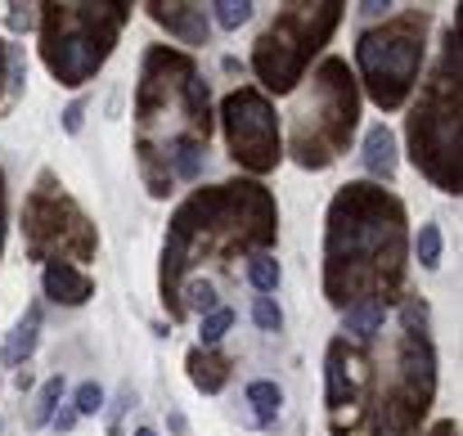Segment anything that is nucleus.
Wrapping results in <instances>:
<instances>
[{
    "label": "nucleus",
    "mask_w": 463,
    "mask_h": 436,
    "mask_svg": "<svg viewBox=\"0 0 463 436\" xmlns=\"http://www.w3.org/2000/svg\"><path fill=\"white\" fill-rule=\"evenodd\" d=\"M59 396H63V378H50V383L41 387V396H36L32 423H50V419H54V405H59Z\"/></svg>",
    "instance_id": "17"
},
{
    "label": "nucleus",
    "mask_w": 463,
    "mask_h": 436,
    "mask_svg": "<svg viewBox=\"0 0 463 436\" xmlns=\"http://www.w3.org/2000/svg\"><path fill=\"white\" fill-rule=\"evenodd\" d=\"M355 392V378H351V360H342V346L328 351V405L342 410Z\"/></svg>",
    "instance_id": "9"
},
{
    "label": "nucleus",
    "mask_w": 463,
    "mask_h": 436,
    "mask_svg": "<svg viewBox=\"0 0 463 436\" xmlns=\"http://www.w3.org/2000/svg\"><path fill=\"white\" fill-rule=\"evenodd\" d=\"M212 9H216V23H221V27H230V32H234V27H243V23L252 18V5H248V0H216Z\"/></svg>",
    "instance_id": "16"
},
{
    "label": "nucleus",
    "mask_w": 463,
    "mask_h": 436,
    "mask_svg": "<svg viewBox=\"0 0 463 436\" xmlns=\"http://www.w3.org/2000/svg\"><path fill=\"white\" fill-rule=\"evenodd\" d=\"M230 324H234V310H225V306H216V310H207V319H203V346H216L225 333H230Z\"/></svg>",
    "instance_id": "15"
},
{
    "label": "nucleus",
    "mask_w": 463,
    "mask_h": 436,
    "mask_svg": "<svg viewBox=\"0 0 463 436\" xmlns=\"http://www.w3.org/2000/svg\"><path fill=\"white\" fill-rule=\"evenodd\" d=\"M32 23H36L32 5H9V27H14V32H27Z\"/></svg>",
    "instance_id": "21"
},
{
    "label": "nucleus",
    "mask_w": 463,
    "mask_h": 436,
    "mask_svg": "<svg viewBox=\"0 0 463 436\" xmlns=\"http://www.w3.org/2000/svg\"><path fill=\"white\" fill-rule=\"evenodd\" d=\"M419 266L423 270H437L441 266V230L437 225H423L419 230Z\"/></svg>",
    "instance_id": "14"
},
{
    "label": "nucleus",
    "mask_w": 463,
    "mask_h": 436,
    "mask_svg": "<svg viewBox=\"0 0 463 436\" xmlns=\"http://www.w3.org/2000/svg\"><path fill=\"white\" fill-rule=\"evenodd\" d=\"M248 405H252V423L266 428L279 419V405H284V392L275 383H248Z\"/></svg>",
    "instance_id": "10"
},
{
    "label": "nucleus",
    "mask_w": 463,
    "mask_h": 436,
    "mask_svg": "<svg viewBox=\"0 0 463 436\" xmlns=\"http://www.w3.org/2000/svg\"><path fill=\"white\" fill-rule=\"evenodd\" d=\"M72 410H77V414H99V410H104V387H99V383H81L77 396H72Z\"/></svg>",
    "instance_id": "19"
},
{
    "label": "nucleus",
    "mask_w": 463,
    "mask_h": 436,
    "mask_svg": "<svg viewBox=\"0 0 463 436\" xmlns=\"http://www.w3.org/2000/svg\"><path fill=\"white\" fill-rule=\"evenodd\" d=\"M109 5H63L45 18V63L63 86H81L104 59L113 32H95Z\"/></svg>",
    "instance_id": "1"
},
{
    "label": "nucleus",
    "mask_w": 463,
    "mask_h": 436,
    "mask_svg": "<svg viewBox=\"0 0 463 436\" xmlns=\"http://www.w3.org/2000/svg\"><path fill=\"white\" fill-rule=\"evenodd\" d=\"M50 423H54V428H59V432H68V428H72V423H77V410H63V414H54V419H50Z\"/></svg>",
    "instance_id": "23"
},
{
    "label": "nucleus",
    "mask_w": 463,
    "mask_h": 436,
    "mask_svg": "<svg viewBox=\"0 0 463 436\" xmlns=\"http://www.w3.org/2000/svg\"><path fill=\"white\" fill-rule=\"evenodd\" d=\"M355 59H360V68H364V77H369V95H373L383 109H396V104L405 100V90L414 86L423 45H419L405 27L364 32L360 45H355Z\"/></svg>",
    "instance_id": "2"
},
{
    "label": "nucleus",
    "mask_w": 463,
    "mask_h": 436,
    "mask_svg": "<svg viewBox=\"0 0 463 436\" xmlns=\"http://www.w3.org/2000/svg\"><path fill=\"white\" fill-rule=\"evenodd\" d=\"M189 306H194V310H216V289H212L207 280L189 284Z\"/></svg>",
    "instance_id": "20"
},
{
    "label": "nucleus",
    "mask_w": 463,
    "mask_h": 436,
    "mask_svg": "<svg viewBox=\"0 0 463 436\" xmlns=\"http://www.w3.org/2000/svg\"><path fill=\"white\" fill-rule=\"evenodd\" d=\"M248 280H252V289L257 292H275V284H279V261L275 257H252L248 261Z\"/></svg>",
    "instance_id": "13"
},
{
    "label": "nucleus",
    "mask_w": 463,
    "mask_h": 436,
    "mask_svg": "<svg viewBox=\"0 0 463 436\" xmlns=\"http://www.w3.org/2000/svg\"><path fill=\"white\" fill-rule=\"evenodd\" d=\"M36 333H41V306H32L23 319H18V328L9 333V342H5V360H27L32 351H36Z\"/></svg>",
    "instance_id": "8"
},
{
    "label": "nucleus",
    "mask_w": 463,
    "mask_h": 436,
    "mask_svg": "<svg viewBox=\"0 0 463 436\" xmlns=\"http://www.w3.org/2000/svg\"><path fill=\"white\" fill-rule=\"evenodd\" d=\"M189 378H194L203 392H221V383H225V360L194 351V355H189Z\"/></svg>",
    "instance_id": "12"
},
{
    "label": "nucleus",
    "mask_w": 463,
    "mask_h": 436,
    "mask_svg": "<svg viewBox=\"0 0 463 436\" xmlns=\"http://www.w3.org/2000/svg\"><path fill=\"white\" fill-rule=\"evenodd\" d=\"M432 436H459V432H455V423H437V428H432Z\"/></svg>",
    "instance_id": "25"
},
{
    "label": "nucleus",
    "mask_w": 463,
    "mask_h": 436,
    "mask_svg": "<svg viewBox=\"0 0 463 436\" xmlns=\"http://www.w3.org/2000/svg\"><path fill=\"white\" fill-rule=\"evenodd\" d=\"M81 118H86V104H68V113H63V131L77 136V131H81Z\"/></svg>",
    "instance_id": "22"
},
{
    "label": "nucleus",
    "mask_w": 463,
    "mask_h": 436,
    "mask_svg": "<svg viewBox=\"0 0 463 436\" xmlns=\"http://www.w3.org/2000/svg\"><path fill=\"white\" fill-rule=\"evenodd\" d=\"M364 166H369L373 175H383V180L396 175V136H392L387 127H373V131L364 136Z\"/></svg>",
    "instance_id": "7"
},
{
    "label": "nucleus",
    "mask_w": 463,
    "mask_h": 436,
    "mask_svg": "<svg viewBox=\"0 0 463 436\" xmlns=\"http://www.w3.org/2000/svg\"><path fill=\"white\" fill-rule=\"evenodd\" d=\"M45 297H54V301H63V306H81V301L95 297V284H90V275H81L72 261H50V266H45Z\"/></svg>",
    "instance_id": "4"
},
{
    "label": "nucleus",
    "mask_w": 463,
    "mask_h": 436,
    "mask_svg": "<svg viewBox=\"0 0 463 436\" xmlns=\"http://www.w3.org/2000/svg\"><path fill=\"white\" fill-rule=\"evenodd\" d=\"M221 113H225V136L234 148V162H243L248 171H270L279 162V122H275V109L257 90L230 95Z\"/></svg>",
    "instance_id": "3"
},
{
    "label": "nucleus",
    "mask_w": 463,
    "mask_h": 436,
    "mask_svg": "<svg viewBox=\"0 0 463 436\" xmlns=\"http://www.w3.org/2000/svg\"><path fill=\"white\" fill-rule=\"evenodd\" d=\"M154 18L166 23L171 32H180L189 45H203L207 41V18L194 14V5H154Z\"/></svg>",
    "instance_id": "6"
},
{
    "label": "nucleus",
    "mask_w": 463,
    "mask_h": 436,
    "mask_svg": "<svg viewBox=\"0 0 463 436\" xmlns=\"http://www.w3.org/2000/svg\"><path fill=\"white\" fill-rule=\"evenodd\" d=\"M252 319H257V328H266V333H279V324H284V310H279L270 297H257V301H252Z\"/></svg>",
    "instance_id": "18"
},
{
    "label": "nucleus",
    "mask_w": 463,
    "mask_h": 436,
    "mask_svg": "<svg viewBox=\"0 0 463 436\" xmlns=\"http://www.w3.org/2000/svg\"><path fill=\"white\" fill-rule=\"evenodd\" d=\"M136 436H157V432H154V428H140V432H136Z\"/></svg>",
    "instance_id": "26"
},
{
    "label": "nucleus",
    "mask_w": 463,
    "mask_h": 436,
    "mask_svg": "<svg viewBox=\"0 0 463 436\" xmlns=\"http://www.w3.org/2000/svg\"><path fill=\"white\" fill-rule=\"evenodd\" d=\"M387 9H392V5H360V14H364V18H383Z\"/></svg>",
    "instance_id": "24"
},
{
    "label": "nucleus",
    "mask_w": 463,
    "mask_h": 436,
    "mask_svg": "<svg viewBox=\"0 0 463 436\" xmlns=\"http://www.w3.org/2000/svg\"><path fill=\"white\" fill-rule=\"evenodd\" d=\"M383 324H387V306H383V297H355V301L346 306V315H342V328H346L351 337H360V342L378 337Z\"/></svg>",
    "instance_id": "5"
},
{
    "label": "nucleus",
    "mask_w": 463,
    "mask_h": 436,
    "mask_svg": "<svg viewBox=\"0 0 463 436\" xmlns=\"http://www.w3.org/2000/svg\"><path fill=\"white\" fill-rule=\"evenodd\" d=\"M166 157H171V171L180 180H198V171H203V145L198 140H171Z\"/></svg>",
    "instance_id": "11"
}]
</instances>
